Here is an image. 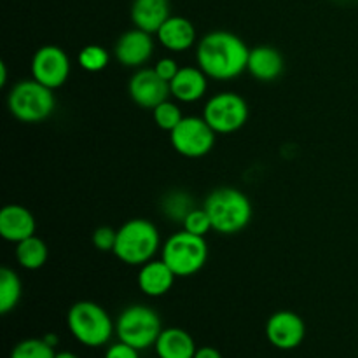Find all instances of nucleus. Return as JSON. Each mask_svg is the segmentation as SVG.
<instances>
[{"mask_svg": "<svg viewBox=\"0 0 358 358\" xmlns=\"http://www.w3.org/2000/svg\"><path fill=\"white\" fill-rule=\"evenodd\" d=\"M250 49L236 34L215 30L206 34L196 48L198 66L215 80H231L247 70Z\"/></svg>", "mask_w": 358, "mask_h": 358, "instance_id": "nucleus-1", "label": "nucleus"}, {"mask_svg": "<svg viewBox=\"0 0 358 358\" xmlns=\"http://www.w3.org/2000/svg\"><path fill=\"white\" fill-rule=\"evenodd\" d=\"M203 208L208 212L212 229L220 234H236L250 224L254 210L247 196L234 187H219L210 192Z\"/></svg>", "mask_w": 358, "mask_h": 358, "instance_id": "nucleus-2", "label": "nucleus"}, {"mask_svg": "<svg viewBox=\"0 0 358 358\" xmlns=\"http://www.w3.org/2000/svg\"><path fill=\"white\" fill-rule=\"evenodd\" d=\"M161 248L157 227L147 219H131L117 229L114 255L128 266H143Z\"/></svg>", "mask_w": 358, "mask_h": 358, "instance_id": "nucleus-3", "label": "nucleus"}, {"mask_svg": "<svg viewBox=\"0 0 358 358\" xmlns=\"http://www.w3.org/2000/svg\"><path fill=\"white\" fill-rule=\"evenodd\" d=\"M66 327L70 334L87 348L107 345L115 331L107 311L93 301H79L73 304L66 315Z\"/></svg>", "mask_w": 358, "mask_h": 358, "instance_id": "nucleus-4", "label": "nucleus"}, {"mask_svg": "<svg viewBox=\"0 0 358 358\" xmlns=\"http://www.w3.org/2000/svg\"><path fill=\"white\" fill-rule=\"evenodd\" d=\"M161 259L177 278H187L205 268L208 261V243L205 236H196L182 229L164 241L161 247Z\"/></svg>", "mask_w": 358, "mask_h": 358, "instance_id": "nucleus-5", "label": "nucleus"}, {"mask_svg": "<svg viewBox=\"0 0 358 358\" xmlns=\"http://www.w3.org/2000/svg\"><path fill=\"white\" fill-rule=\"evenodd\" d=\"M7 108L21 122H42L55 112L56 98L51 87L35 79L14 84L7 96Z\"/></svg>", "mask_w": 358, "mask_h": 358, "instance_id": "nucleus-6", "label": "nucleus"}, {"mask_svg": "<svg viewBox=\"0 0 358 358\" xmlns=\"http://www.w3.org/2000/svg\"><path fill=\"white\" fill-rule=\"evenodd\" d=\"M161 331V318L152 308L133 304L121 311L115 322V334L119 341L136 350H147L156 345Z\"/></svg>", "mask_w": 358, "mask_h": 358, "instance_id": "nucleus-7", "label": "nucleus"}, {"mask_svg": "<svg viewBox=\"0 0 358 358\" xmlns=\"http://www.w3.org/2000/svg\"><path fill=\"white\" fill-rule=\"evenodd\" d=\"M203 119L217 135H231L243 128L248 121V105L243 96L233 91L217 93L206 101Z\"/></svg>", "mask_w": 358, "mask_h": 358, "instance_id": "nucleus-8", "label": "nucleus"}, {"mask_svg": "<svg viewBox=\"0 0 358 358\" xmlns=\"http://www.w3.org/2000/svg\"><path fill=\"white\" fill-rule=\"evenodd\" d=\"M215 135L217 133L210 128L203 115L201 117L184 115L177 128L170 133V142L180 156L198 159L212 152L215 145Z\"/></svg>", "mask_w": 358, "mask_h": 358, "instance_id": "nucleus-9", "label": "nucleus"}, {"mask_svg": "<svg viewBox=\"0 0 358 358\" xmlns=\"http://www.w3.org/2000/svg\"><path fill=\"white\" fill-rule=\"evenodd\" d=\"M69 55L58 45H42L31 58V77L37 83L58 90L70 77Z\"/></svg>", "mask_w": 358, "mask_h": 358, "instance_id": "nucleus-10", "label": "nucleus"}, {"mask_svg": "<svg viewBox=\"0 0 358 358\" xmlns=\"http://www.w3.org/2000/svg\"><path fill=\"white\" fill-rule=\"evenodd\" d=\"M306 325L304 320L294 311H276L266 322V338L275 348L289 350L297 348L304 341Z\"/></svg>", "mask_w": 358, "mask_h": 358, "instance_id": "nucleus-11", "label": "nucleus"}, {"mask_svg": "<svg viewBox=\"0 0 358 358\" xmlns=\"http://www.w3.org/2000/svg\"><path fill=\"white\" fill-rule=\"evenodd\" d=\"M131 100L142 108H156L171 94L170 83L161 79L154 69H140L131 76L128 84Z\"/></svg>", "mask_w": 358, "mask_h": 358, "instance_id": "nucleus-12", "label": "nucleus"}, {"mask_svg": "<svg viewBox=\"0 0 358 358\" xmlns=\"http://www.w3.org/2000/svg\"><path fill=\"white\" fill-rule=\"evenodd\" d=\"M154 52V38L152 34L143 31L140 28L124 31L115 42L114 56L122 66L129 69H138L145 65Z\"/></svg>", "mask_w": 358, "mask_h": 358, "instance_id": "nucleus-13", "label": "nucleus"}, {"mask_svg": "<svg viewBox=\"0 0 358 358\" xmlns=\"http://www.w3.org/2000/svg\"><path fill=\"white\" fill-rule=\"evenodd\" d=\"M35 217L21 205H6L0 212V236L10 243H20L35 236Z\"/></svg>", "mask_w": 358, "mask_h": 358, "instance_id": "nucleus-14", "label": "nucleus"}, {"mask_svg": "<svg viewBox=\"0 0 358 358\" xmlns=\"http://www.w3.org/2000/svg\"><path fill=\"white\" fill-rule=\"evenodd\" d=\"M208 90V76L196 66H182L170 83L171 96L182 103H194L201 100Z\"/></svg>", "mask_w": 358, "mask_h": 358, "instance_id": "nucleus-15", "label": "nucleus"}, {"mask_svg": "<svg viewBox=\"0 0 358 358\" xmlns=\"http://www.w3.org/2000/svg\"><path fill=\"white\" fill-rule=\"evenodd\" d=\"M157 41L164 49L182 52L196 44V28L191 20L184 16H170L157 30Z\"/></svg>", "mask_w": 358, "mask_h": 358, "instance_id": "nucleus-16", "label": "nucleus"}, {"mask_svg": "<svg viewBox=\"0 0 358 358\" xmlns=\"http://www.w3.org/2000/svg\"><path fill=\"white\" fill-rule=\"evenodd\" d=\"M175 278H177V275L168 268V264L163 259L161 261L152 259L147 264L140 266L138 287L145 296L161 297L170 292L175 283Z\"/></svg>", "mask_w": 358, "mask_h": 358, "instance_id": "nucleus-17", "label": "nucleus"}, {"mask_svg": "<svg viewBox=\"0 0 358 358\" xmlns=\"http://www.w3.org/2000/svg\"><path fill=\"white\" fill-rule=\"evenodd\" d=\"M283 65H285L283 56L278 49L271 48V45H257V48L250 49L247 70L257 80L271 83L282 76Z\"/></svg>", "mask_w": 358, "mask_h": 358, "instance_id": "nucleus-18", "label": "nucleus"}, {"mask_svg": "<svg viewBox=\"0 0 358 358\" xmlns=\"http://www.w3.org/2000/svg\"><path fill=\"white\" fill-rule=\"evenodd\" d=\"M170 16V0H133L131 3L133 24L149 34H157Z\"/></svg>", "mask_w": 358, "mask_h": 358, "instance_id": "nucleus-19", "label": "nucleus"}, {"mask_svg": "<svg viewBox=\"0 0 358 358\" xmlns=\"http://www.w3.org/2000/svg\"><path fill=\"white\" fill-rule=\"evenodd\" d=\"M154 348L159 358H194L198 350L192 336L180 327L163 329Z\"/></svg>", "mask_w": 358, "mask_h": 358, "instance_id": "nucleus-20", "label": "nucleus"}, {"mask_svg": "<svg viewBox=\"0 0 358 358\" xmlns=\"http://www.w3.org/2000/svg\"><path fill=\"white\" fill-rule=\"evenodd\" d=\"M48 245L38 236H30L16 243V261L28 271H37L48 261Z\"/></svg>", "mask_w": 358, "mask_h": 358, "instance_id": "nucleus-21", "label": "nucleus"}, {"mask_svg": "<svg viewBox=\"0 0 358 358\" xmlns=\"http://www.w3.org/2000/svg\"><path fill=\"white\" fill-rule=\"evenodd\" d=\"M21 294L23 285L17 273L10 268L0 269V313H10L20 303Z\"/></svg>", "mask_w": 358, "mask_h": 358, "instance_id": "nucleus-22", "label": "nucleus"}, {"mask_svg": "<svg viewBox=\"0 0 358 358\" xmlns=\"http://www.w3.org/2000/svg\"><path fill=\"white\" fill-rule=\"evenodd\" d=\"M192 210H194L192 198L184 191L168 192V194H164L163 201H161V212L173 222H184V219Z\"/></svg>", "mask_w": 358, "mask_h": 358, "instance_id": "nucleus-23", "label": "nucleus"}, {"mask_svg": "<svg viewBox=\"0 0 358 358\" xmlns=\"http://www.w3.org/2000/svg\"><path fill=\"white\" fill-rule=\"evenodd\" d=\"M56 352L44 338H30L17 343L9 358H55Z\"/></svg>", "mask_w": 358, "mask_h": 358, "instance_id": "nucleus-24", "label": "nucleus"}, {"mask_svg": "<svg viewBox=\"0 0 358 358\" xmlns=\"http://www.w3.org/2000/svg\"><path fill=\"white\" fill-rule=\"evenodd\" d=\"M77 62H79V65L86 72H101V70L107 69L108 62H110V55L101 45L91 44L80 49L79 56H77Z\"/></svg>", "mask_w": 358, "mask_h": 358, "instance_id": "nucleus-25", "label": "nucleus"}, {"mask_svg": "<svg viewBox=\"0 0 358 358\" xmlns=\"http://www.w3.org/2000/svg\"><path fill=\"white\" fill-rule=\"evenodd\" d=\"M152 114H154V122L157 124V128L170 133L173 131V129L178 126V122L184 119L180 107L170 100H164L163 103H159L156 108H152Z\"/></svg>", "mask_w": 358, "mask_h": 358, "instance_id": "nucleus-26", "label": "nucleus"}, {"mask_svg": "<svg viewBox=\"0 0 358 358\" xmlns=\"http://www.w3.org/2000/svg\"><path fill=\"white\" fill-rule=\"evenodd\" d=\"M184 229L187 233L196 234V236H206L212 229V220H210L208 212L205 208H194L184 219Z\"/></svg>", "mask_w": 358, "mask_h": 358, "instance_id": "nucleus-27", "label": "nucleus"}, {"mask_svg": "<svg viewBox=\"0 0 358 358\" xmlns=\"http://www.w3.org/2000/svg\"><path fill=\"white\" fill-rule=\"evenodd\" d=\"M115 238H117V231L112 229L108 226H101L98 229H94L91 241H93V247L100 252H114L115 247Z\"/></svg>", "mask_w": 358, "mask_h": 358, "instance_id": "nucleus-28", "label": "nucleus"}, {"mask_svg": "<svg viewBox=\"0 0 358 358\" xmlns=\"http://www.w3.org/2000/svg\"><path fill=\"white\" fill-rule=\"evenodd\" d=\"M154 70H156V73L161 79H164L166 83H171L173 77L178 73V70H180V66H178V63L173 58H161L154 65Z\"/></svg>", "mask_w": 358, "mask_h": 358, "instance_id": "nucleus-29", "label": "nucleus"}, {"mask_svg": "<svg viewBox=\"0 0 358 358\" xmlns=\"http://www.w3.org/2000/svg\"><path fill=\"white\" fill-rule=\"evenodd\" d=\"M105 358H140V350L119 341L115 343V345L108 346L107 353H105Z\"/></svg>", "mask_w": 358, "mask_h": 358, "instance_id": "nucleus-30", "label": "nucleus"}, {"mask_svg": "<svg viewBox=\"0 0 358 358\" xmlns=\"http://www.w3.org/2000/svg\"><path fill=\"white\" fill-rule=\"evenodd\" d=\"M194 358H222L219 350L212 348V346H203V348L196 350Z\"/></svg>", "mask_w": 358, "mask_h": 358, "instance_id": "nucleus-31", "label": "nucleus"}, {"mask_svg": "<svg viewBox=\"0 0 358 358\" xmlns=\"http://www.w3.org/2000/svg\"><path fill=\"white\" fill-rule=\"evenodd\" d=\"M0 72H2V76H0V86H6V83H7V66H6V63H2V65H0Z\"/></svg>", "mask_w": 358, "mask_h": 358, "instance_id": "nucleus-32", "label": "nucleus"}, {"mask_svg": "<svg viewBox=\"0 0 358 358\" xmlns=\"http://www.w3.org/2000/svg\"><path fill=\"white\" fill-rule=\"evenodd\" d=\"M44 339H45V341L49 343V345L52 346V348H55V346L58 345V336H55V334H48V336H44Z\"/></svg>", "mask_w": 358, "mask_h": 358, "instance_id": "nucleus-33", "label": "nucleus"}, {"mask_svg": "<svg viewBox=\"0 0 358 358\" xmlns=\"http://www.w3.org/2000/svg\"><path fill=\"white\" fill-rule=\"evenodd\" d=\"M55 358H79V357L72 352H59V353H56Z\"/></svg>", "mask_w": 358, "mask_h": 358, "instance_id": "nucleus-34", "label": "nucleus"}, {"mask_svg": "<svg viewBox=\"0 0 358 358\" xmlns=\"http://www.w3.org/2000/svg\"><path fill=\"white\" fill-rule=\"evenodd\" d=\"M338 2H343V0H338Z\"/></svg>", "mask_w": 358, "mask_h": 358, "instance_id": "nucleus-35", "label": "nucleus"}, {"mask_svg": "<svg viewBox=\"0 0 358 358\" xmlns=\"http://www.w3.org/2000/svg\"><path fill=\"white\" fill-rule=\"evenodd\" d=\"M357 2H358V0H357Z\"/></svg>", "mask_w": 358, "mask_h": 358, "instance_id": "nucleus-36", "label": "nucleus"}]
</instances>
